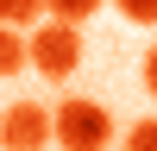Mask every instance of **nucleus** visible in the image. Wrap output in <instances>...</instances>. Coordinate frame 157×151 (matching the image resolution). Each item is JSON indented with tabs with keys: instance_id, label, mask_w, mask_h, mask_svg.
Masks as SVG:
<instances>
[{
	"instance_id": "nucleus-5",
	"label": "nucleus",
	"mask_w": 157,
	"mask_h": 151,
	"mask_svg": "<svg viewBox=\"0 0 157 151\" xmlns=\"http://www.w3.org/2000/svg\"><path fill=\"white\" fill-rule=\"evenodd\" d=\"M101 6H107V0H50V19H63V25H88Z\"/></svg>"
},
{
	"instance_id": "nucleus-2",
	"label": "nucleus",
	"mask_w": 157,
	"mask_h": 151,
	"mask_svg": "<svg viewBox=\"0 0 157 151\" xmlns=\"http://www.w3.org/2000/svg\"><path fill=\"white\" fill-rule=\"evenodd\" d=\"M32 69L50 76V82L75 76V69H82V25H63V19L32 25Z\"/></svg>"
},
{
	"instance_id": "nucleus-7",
	"label": "nucleus",
	"mask_w": 157,
	"mask_h": 151,
	"mask_svg": "<svg viewBox=\"0 0 157 151\" xmlns=\"http://www.w3.org/2000/svg\"><path fill=\"white\" fill-rule=\"evenodd\" d=\"M126 151H157V120H132L126 126Z\"/></svg>"
},
{
	"instance_id": "nucleus-1",
	"label": "nucleus",
	"mask_w": 157,
	"mask_h": 151,
	"mask_svg": "<svg viewBox=\"0 0 157 151\" xmlns=\"http://www.w3.org/2000/svg\"><path fill=\"white\" fill-rule=\"evenodd\" d=\"M57 145L63 151H107L113 145V113L88 95H69L57 107Z\"/></svg>"
},
{
	"instance_id": "nucleus-4",
	"label": "nucleus",
	"mask_w": 157,
	"mask_h": 151,
	"mask_svg": "<svg viewBox=\"0 0 157 151\" xmlns=\"http://www.w3.org/2000/svg\"><path fill=\"white\" fill-rule=\"evenodd\" d=\"M25 63H32V44L19 38V25H6V38H0V69H6V76H19Z\"/></svg>"
},
{
	"instance_id": "nucleus-9",
	"label": "nucleus",
	"mask_w": 157,
	"mask_h": 151,
	"mask_svg": "<svg viewBox=\"0 0 157 151\" xmlns=\"http://www.w3.org/2000/svg\"><path fill=\"white\" fill-rule=\"evenodd\" d=\"M145 95H151V101H157V44H151V50H145Z\"/></svg>"
},
{
	"instance_id": "nucleus-8",
	"label": "nucleus",
	"mask_w": 157,
	"mask_h": 151,
	"mask_svg": "<svg viewBox=\"0 0 157 151\" xmlns=\"http://www.w3.org/2000/svg\"><path fill=\"white\" fill-rule=\"evenodd\" d=\"M113 6L126 19H138V25H157V0H113Z\"/></svg>"
},
{
	"instance_id": "nucleus-3",
	"label": "nucleus",
	"mask_w": 157,
	"mask_h": 151,
	"mask_svg": "<svg viewBox=\"0 0 157 151\" xmlns=\"http://www.w3.org/2000/svg\"><path fill=\"white\" fill-rule=\"evenodd\" d=\"M0 145L6 151H44V145H57V107L13 101L6 120H0Z\"/></svg>"
},
{
	"instance_id": "nucleus-6",
	"label": "nucleus",
	"mask_w": 157,
	"mask_h": 151,
	"mask_svg": "<svg viewBox=\"0 0 157 151\" xmlns=\"http://www.w3.org/2000/svg\"><path fill=\"white\" fill-rule=\"evenodd\" d=\"M50 13V0H0V19L6 25H38Z\"/></svg>"
}]
</instances>
